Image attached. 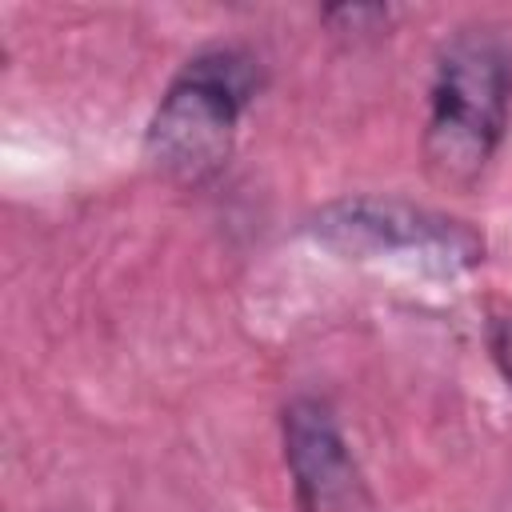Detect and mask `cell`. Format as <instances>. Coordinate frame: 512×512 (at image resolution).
I'll use <instances>...</instances> for the list:
<instances>
[{"instance_id": "obj_1", "label": "cell", "mask_w": 512, "mask_h": 512, "mask_svg": "<svg viewBox=\"0 0 512 512\" xmlns=\"http://www.w3.org/2000/svg\"><path fill=\"white\" fill-rule=\"evenodd\" d=\"M512 108V48L496 28L456 32L432 72L424 168L444 188H472L492 164Z\"/></svg>"}, {"instance_id": "obj_2", "label": "cell", "mask_w": 512, "mask_h": 512, "mask_svg": "<svg viewBox=\"0 0 512 512\" xmlns=\"http://www.w3.org/2000/svg\"><path fill=\"white\" fill-rule=\"evenodd\" d=\"M256 88L260 68L248 52L208 48L192 56L148 120L144 156L152 168L176 184H200L220 172Z\"/></svg>"}, {"instance_id": "obj_3", "label": "cell", "mask_w": 512, "mask_h": 512, "mask_svg": "<svg viewBox=\"0 0 512 512\" xmlns=\"http://www.w3.org/2000/svg\"><path fill=\"white\" fill-rule=\"evenodd\" d=\"M308 232L348 260L408 256L440 272H460L484 260V240L464 220L396 196H348L324 204Z\"/></svg>"}, {"instance_id": "obj_4", "label": "cell", "mask_w": 512, "mask_h": 512, "mask_svg": "<svg viewBox=\"0 0 512 512\" xmlns=\"http://www.w3.org/2000/svg\"><path fill=\"white\" fill-rule=\"evenodd\" d=\"M280 432H284V464L292 472V488L304 512L372 508L364 472L324 400L296 396L280 416Z\"/></svg>"}, {"instance_id": "obj_5", "label": "cell", "mask_w": 512, "mask_h": 512, "mask_svg": "<svg viewBox=\"0 0 512 512\" xmlns=\"http://www.w3.org/2000/svg\"><path fill=\"white\" fill-rule=\"evenodd\" d=\"M488 352H492L504 384L512 388V312H504V316L492 320V328H488Z\"/></svg>"}]
</instances>
